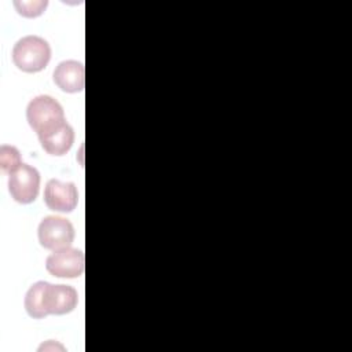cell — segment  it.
<instances>
[{"label": "cell", "instance_id": "1", "mask_svg": "<svg viewBox=\"0 0 352 352\" xmlns=\"http://www.w3.org/2000/svg\"><path fill=\"white\" fill-rule=\"evenodd\" d=\"M11 56L19 70L25 73H38L47 67L51 59V47L43 37L29 34L15 43Z\"/></svg>", "mask_w": 352, "mask_h": 352}, {"label": "cell", "instance_id": "2", "mask_svg": "<svg viewBox=\"0 0 352 352\" xmlns=\"http://www.w3.org/2000/svg\"><path fill=\"white\" fill-rule=\"evenodd\" d=\"M26 120L29 126L37 135L66 121L63 107L50 95H38L29 102L26 107Z\"/></svg>", "mask_w": 352, "mask_h": 352}, {"label": "cell", "instance_id": "3", "mask_svg": "<svg viewBox=\"0 0 352 352\" xmlns=\"http://www.w3.org/2000/svg\"><path fill=\"white\" fill-rule=\"evenodd\" d=\"M74 227L73 224L60 216H47L44 217L37 230L38 242L44 249L60 250L70 248L74 241Z\"/></svg>", "mask_w": 352, "mask_h": 352}, {"label": "cell", "instance_id": "4", "mask_svg": "<svg viewBox=\"0 0 352 352\" xmlns=\"http://www.w3.org/2000/svg\"><path fill=\"white\" fill-rule=\"evenodd\" d=\"M40 173L28 164L18 166L8 177V191L14 201L26 205L34 202L40 191Z\"/></svg>", "mask_w": 352, "mask_h": 352}, {"label": "cell", "instance_id": "5", "mask_svg": "<svg viewBox=\"0 0 352 352\" xmlns=\"http://www.w3.org/2000/svg\"><path fill=\"white\" fill-rule=\"evenodd\" d=\"M47 271L56 278H78L85 268V257L82 250L76 248H65L52 252L45 260Z\"/></svg>", "mask_w": 352, "mask_h": 352}, {"label": "cell", "instance_id": "6", "mask_svg": "<svg viewBox=\"0 0 352 352\" xmlns=\"http://www.w3.org/2000/svg\"><path fill=\"white\" fill-rule=\"evenodd\" d=\"M44 202L48 209L70 213L78 204V191L74 183L51 179L44 188Z\"/></svg>", "mask_w": 352, "mask_h": 352}, {"label": "cell", "instance_id": "7", "mask_svg": "<svg viewBox=\"0 0 352 352\" xmlns=\"http://www.w3.org/2000/svg\"><path fill=\"white\" fill-rule=\"evenodd\" d=\"M78 302V294L74 287L67 285L47 283L45 311L48 315H65L72 312Z\"/></svg>", "mask_w": 352, "mask_h": 352}, {"label": "cell", "instance_id": "8", "mask_svg": "<svg viewBox=\"0 0 352 352\" xmlns=\"http://www.w3.org/2000/svg\"><path fill=\"white\" fill-rule=\"evenodd\" d=\"M37 138L44 151H47L50 155L60 157L72 148L74 143V131L66 121H63L54 128L37 135Z\"/></svg>", "mask_w": 352, "mask_h": 352}, {"label": "cell", "instance_id": "9", "mask_svg": "<svg viewBox=\"0 0 352 352\" xmlns=\"http://www.w3.org/2000/svg\"><path fill=\"white\" fill-rule=\"evenodd\" d=\"M54 82L65 92H81L85 87L84 65L78 60H63L54 70Z\"/></svg>", "mask_w": 352, "mask_h": 352}, {"label": "cell", "instance_id": "10", "mask_svg": "<svg viewBox=\"0 0 352 352\" xmlns=\"http://www.w3.org/2000/svg\"><path fill=\"white\" fill-rule=\"evenodd\" d=\"M45 280H38L33 283L29 290L25 294V309L29 316L34 319H43L48 314L45 311V289H47Z\"/></svg>", "mask_w": 352, "mask_h": 352}, {"label": "cell", "instance_id": "11", "mask_svg": "<svg viewBox=\"0 0 352 352\" xmlns=\"http://www.w3.org/2000/svg\"><path fill=\"white\" fill-rule=\"evenodd\" d=\"M23 162L21 160L19 150L14 146L3 144L0 147V166L6 173H12L18 166H21Z\"/></svg>", "mask_w": 352, "mask_h": 352}, {"label": "cell", "instance_id": "12", "mask_svg": "<svg viewBox=\"0 0 352 352\" xmlns=\"http://www.w3.org/2000/svg\"><path fill=\"white\" fill-rule=\"evenodd\" d=\"M48 6L47 0H34V1H25V0H15L14 7L16 8L18 14L25 18H37L40 16Z\"/></svg>", "mask_w": 352, "mask_h": 352}]
</instances>
